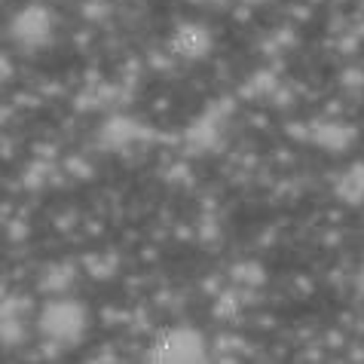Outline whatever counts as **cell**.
Masks as SVG:
<instances>
[{
	"instance_id": "1",
	"label": "cell",
	"mask_w": 364,
	"mask_h": 364,
	"mask_svg": "<svg viewBox=\"0 0 364 364\" xmlns=\"http://www.w3.org/2000/svg\"><path fill=\"white\" fill-rule=\"evenodd\" d=\"M83 328H86V312H83V306H77V303H53V306L43 312V331L49 337L70 340Z\"/></svg>"
}]
</instances>
